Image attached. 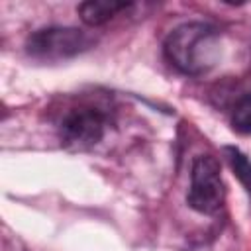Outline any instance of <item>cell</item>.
I'll return each instance as SVG.
<instances>
[{"instance_id": "obj_1", "label": "cell", "mask_w": 251, "mask_h": 251, "mask_svg": "<svg viewBox=\"0 0 251 251\" xmlns=\"http://www.w3.org/2000/svg\"><path fill=\"white\" fill-rule=\"evenodd\" d=\"M169 63L184 75H204L218 65L222 57V41L216 27L190 22L175 27L165 41Z\"/></svg>"}, {"instance_id": "obj_2", "label": "cell", "mask_w": 251, "mask_h": 251, "mask_svg": "<svg viewBox=\"0 0 251 251\" xmlns=\"http://www.w3.org/2000/svg\"><path fill=\"white\" fill-rule=\"evenodd\" d=\"M226 200L222 169L216 157L198 155L190 171V190L186 202L200 214H216Z\"/></svg>"}, {"instance_id": "obj_3", "label": "cell", "mask_w": 251, "mask_h": 251, "mask_svg": "<svg viewBox=\"0 0 251 251\" xmlns=\"http://www.w3.org/2000/svg\"><path fill=\"white\" fill-rule=\"evenodd\" d=\"M92 37L78 27H45L33 31L25 41V51L37 61H61L86 51Z\"/></svg>"}, {"instance_id": "obj_4", "label": "cell", "mask_w": 251, "mask_h": 251, "mask_svg": "<svg viewBox=\"0 0 251 251\" xmlns=\"http://www.w3.org/2000/svg\"><path fill=\"white\" fill-rule=\"evenodd\" d=\"M106 131V116L92 106L71 108L59 124L61 145L71 151L94 147Z\"/></svg>"}, {"instance_id": "obj_5", "label": "cell", "mask_w": 251, "mask_h": 251, "mask_svg": "<svg viewBox=\"0 0 251 251\" xmlns=\"http://www.w3.org/2000/svg\"><path fill=\"white\" fill-rule=\"evenodd\" d=\"M127 6L129 4L126 2H114V0H88L78 6V16L86 25L96 27L112 20L118 12L126 10Z\"/></svg>"}, {"instance_id": "obj_6", "label": "cell", "mask_w": 251, "mask_h": 251, "mask_svg": "<svg viewBox=\"0 0 251 251\" xmlns=\"http://www.w3.org/2000/svg\"><path fill=\"white\" fill-rule=\"evenodd\" d=\"M226 157L231 165V171L241 180L245 190L251 194V161L237 149V147H226Z\"/></svg>"}, {"instance_id": "obj_7", "label": "cell", "mask_w": 251, "mask_h": 251, "mask_svg": "<svg viewBox=\"0 0 251 251\" xmlns=\"http://www.w3.org/2000/svg\"><path fill=\"white\" fill-rule=\"evenodd\" d=\"M231 126L239 133H251V92L235 104L231 114Z\"/></svg>"}]
</instances>
